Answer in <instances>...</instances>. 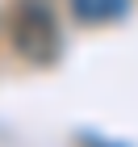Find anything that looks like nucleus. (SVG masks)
I'll return each instance as SVG.
<instances>
[{"instance_id": "1", "label": "nucleus", "mask_w": 138, "mask_h": 147, "mask_svg": "<svg viewBox=\"0 0 138 147\" xmlns=\"http://www.w3.org/2000/svg\"><path fill=\"white\" fill-rule=\"evenodd\" d=\"M9 42L25 63H38V67L55 63L63 51V30H59L55 9L46 0H21L9 17Z\"/></svg>"}, {"instance_id": "2", "label": "nucleus", "mask_w": 138, "mask_h": 147, "mask_svg": "<svg viewBox=\"0 0 138 147\" xmlns=\"http://www.w3.org/2000/svg\"><path fill=\"white\" fill-rule=\"evenodd\" d=\"M130 9V0H71V13L80 21H117Z\"/></svg>"}]
</instances>
